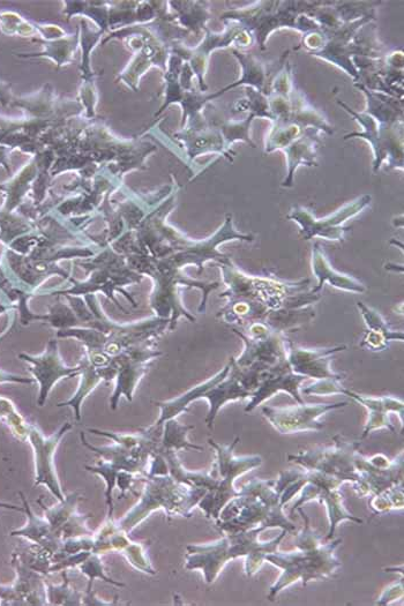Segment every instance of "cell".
<instances>
[{"label":"cell","mask_w":404,"mask_h":606,"mask_svg":"<svg viewBox=\"0 0 404 606\" xmlns=\"http://www.w3.org/2000/svg\"><path fill=\"white\" fill-rule=\"evenodd\" d=\"M370 202V196L358 198L324 220H316L308 209L296 207L288 215V219L297 222L302 227V236L306 241L313 237L325 238L328 241H342L350 228H343L341 224L362 212L370 205Z\"/></svg>","instance_id":"cell-17"},{"label":"cell","mask_w":404,"mask_h":606,"mask_svg":"<svg viewBox=\"0 0 404 606\" xmlns=\"http://www.w3.org/2000/svg\"><path fill=\"white\" fill-rule=\"evenodd\" d=\"M22 361L31 364L29 371L33 373L34 378L40 385L39 403L43 407L48 400L51 389L55 387L58 381L66 378H74L79 376L80 368H69L63 362L61 354H59L58 342L50 340L46 351L40 356H28L22 354L19 356Z\"/></svg>","instance_id":"cell-18"},{"label":"cell","mask_w":404,"mask_h":606,"mask_svg":"<svg viewBox=\"0 0 404 606\" xmlns=\"http://www.w3.org/2000/svg\"><path fill=\"white\" fill-rule=\"evenodd\" d=\"M283 507L275 480L252 478L242 485L239 496L224 507L215 526L222 534L242 533L256 528H281L295 535L297 527L284 514Z\"/></svg>","instance_id":"cell-4"},{"label":"cell","mask_w":404,"mask_h":606,"mask_svg":"<svg viewBox=\"0 0 404 606\" xmlns=\"http://www.w3.org/2000/svg\"><path fill=\"white\" fill-rule=\"evenodd\" d=\"M156 341L136 344L126 348L123 353L112 357L111 365L116 370V386L110 399L112 410H116L119 399L125 396L130 402L142 377L149 369V364L161 357V351L155 349Z\"/></svg>","instance_id":"cell-12"},{"label":"cell","mask_w":404,"mask_h":606,"mask_svg":"<svg viewBox=\"0 0 404 606\" xmlns=\"http://www.w3.org/2000/svg\"><path fill=\"white\" fill-rule=\"evenodd\" d=\"M403 597V579L399 582H395L394 585L388 587L383 595L378 598V605H387L399 600Z\"/></svg>","instance_id":"cell-35"},{"label":"cell","mask_w":404,"mask_h":606,"mask_svg":"<svg viewBox=\"0 0 404 606\" xmlns=\"http://www.w3.org/2000/svg\"><path fill=\"white\" fill-rule=\"evenodd\" d=\"M123 259L112 256L111 253H103L100 258H97L96 263L89 265V269L93 272L91 278L86 282H77L70 279L74 286L72 289L56 291L51 293V296L57 295H92L95 291H103L104 294L109 296L112 301L118 306L119 309L125 311L121 304L118 303L114 297V291L117 290L129 299L134 308L137 306V302H134L132 297L127 291H124L122 287L126 284L139 283L142 280V276L136 272H133L131 268H126Z\"/></svg>","instance_id":"cell-10"},{"label":"cell","mask_w":404,"mask_h":606,"mask_svg":"<svg viewBox=\"0 0 404 606\" xmlns=\"http://www.w3.org/2000/svg\"><path fill=\"white\" fill-rule=\"evenodd\" d=\"M276 489L281 497V504L286 506L303 489L306 484V473L302 468L281 471L278 480H275Z\"/></svg>","instance_id":"cell-31"},{"label":"cell","mask_w":404,"mask_h":606,"mask_svg":"<svg viewBox=\"0 0 404 606\" xmlns=\"http://www.w3.org/2000/svg\"><path fill=\"white\" fill-rule=\"evenodd\" d=\"M238 441L237 437L233 443L222 445L213 439H208L209 445L214 448L216 454L213 469L219 483L215 491L206 493L198 507L205 513L207 519L214 522L220 519L224 507L239 496V491L235 488L237 478L263 465V459L259 455L236 456L235 448Z\"/></svg>","instance_id":"cell-7"},{"label":"cell","mask_w":404,"mask_h":606,"mask_svg":"<svg viewBox=\"0 0 404 606\" xmlns=\"http://www.w3.org/2000/svg\"><path fill=\"white\" fill-rule=\"evenodd\" d=\"M403 497V484L381 492L377 496L371 497L369 507L373 516L383 515L396 510H402L404 505Z\"/></svg>","instance_id":"cell-32"},{"label":"cell","mask_w":404,"mask_h":606,"mask_svg":"<svg viewBox=\"0 0 404 606\" xmlns=\"http://www.w3.org/2000/svg\"><path fill=\"white\" fill-rule=\"evenodd\" d=\"M357 306L369 328L361 342L362 348L378 353V351L386 350L391 341H404V334L393 331L379 312L361 302H357Z\"/></svg>","instance_id":"cell-24"},{"label":"cell","mask_w":404,"mask_h":606,"mask_svg":"<svg viewBox=\"0 0 404 606\" xmlns=\"http://www.w3.org/2000/svg\"><path fill=\"white\" fill-rule=\"evenodd\" d=\"M348 406V402L338 403H297L296 406L288 407H265L263 414L274 429L282 435H293V433L314 431L318 432L325 428L320 418L331 411Z\"/></svg>","instance_id":"cell-15"},{"label":"cell","mask_w":404,"mask_h":606,"mask_svg":"<svg viewBox=\"0 0 404 606\" xmlns=\"http://www.w3.org/2000/svg\"><path fill=\"white\" fill-rule=\"evenodd\" d=\"M355 468L358 480L353 486L358 497L371 498L403 484L402 452L391 460L383 454L365 456L358 451L355 455Z\"/></svg>","instance_id":"cell-13"},{"label":"cell","mask_w":404,"mask_h":606,"mask_svg":"<svg viewBox=\"0 0 404 606\" xmlns=\"http://www.w3.org/2000/svg\"><path fill=\"white\" fill-rule=\"evenodd\" d=\"M298 514L302 516L304 526L295 534V551L282 552L279 550L269 553L266 561L278 567L281 575L274 585L269 589L268 600L275 598L284 589L302 581L303 587L311 581H326L332 579L342 567L341 560L336 556V550L342 544V540L325 541L316 529H313L310 518L302 507L298 508Z\"/></svg>","instance_id":"cell-2"},{"label":"cell","mask_w":404,"mask_h":606,"mask_svg":"<svg viewBox=\"0 0 404 606\" xmlns=\"http://www.w3.org/2000/svg\"><path fill=\"white\" fill-rule=\"evenodd\" d=\"M230 372V363L220 371L218 374L207 381L196 387H193L191 391L186 392L179 398L170 400L167 402H155L156 406L160 408L161 414L159 420L155 423L157 426H163L164 423L174 420L177 416L186 413L189 410V406L192 402L204 399V395L208 389H211L216 384H219L224 378L228 376Z\"/></svg>","instance_id":"cell-28"},{"label":"cell","mask_w":404,"mask_h":606,"mask_svg":"<svg viewBox=\"0 0 404 606\" xmlns=\"http://www.w3.org/2000/svg\"><path fill=\"white\" fill-rule=\"evenodd\" d=\"M20 497L24 501V512L27 514V525L24 528L14 530L11 536L25 537L33 544L41 546L51 552L52 555H63V540L59 538L46 518H39L35 515L31 506H29L24 493L20 492Z\"/></svg>","instance_id":"cell-23"},{"label":"cell","mask_w":404,"mask_h":606,"mask_svg":"<svg viewBox=\"0 0 404 606\" xmlns=\"http://www.w3.org/2000/svg\"><path fill=\"white\" fill-rule=\"evenodd\" d=\"M305 380V377L299 376L291 370L288 359L274 366L267 372L257 391L252 395L248 407L245 408V413H251L261 403L273 398L276 393L280 392L288 393L297 403H303L301 385Z\"/></svg>","instance_id":"cell-21"},{"label":"cell","mask_w":404,"mask_h":606,"mask_svg":"<svg viewBox=\"0 0 404 606\" xmlns=\"http://www.w3.org/2000/svg\"><path fill=\"white\" fill-rule=\"evenodd\" d=\"M141 480L145 486L138 503L117 521L129 534L156 511H164L169 519L176 516L191 518L194 508L207 493L204 489L178 482L170 475L145 476Z\"/></svg>","instance_id":"cell-5"},{"label":"cell","mask_w":404,"mask_h":606,"mask_svg":"<svg viewBox=\"0 0 404 606\" xmlns=\"http://www.w3.org/2000/svg\"><path fill=\"white\" fill-rule=\"evenodd\" d=\"M72 428L71 423H65L55 435L46 437L39 428L31 425L27 438L31 441L35 455V486L46 485L58 501L64 500L66 496L57 475L55 454L59 443Z\"/></svg>","instance_id":"cell-16"},{"label":"cell","mask_w":404,"mask_h":606,"mask_svg":"<svg viewBox=\"0 0 404 606\" xmlns=\"http://www.w3.org/2000/svg\"><path fill=\"white\" fill-rule=\"evenodd\" d=\"M333 441L331 446L290 454L288 461L299 468L339 478L343 483H356L358 474L355 455L361 447V441H349L341 436L334 437Z\"/></svg>","instance_id":"cell-9"},{"label":"cell","mask_w":404,"mask_h":606,"mask_svg":"<svg viewBox=\"0 0 404 606\" xmlns=\"http://www.w3.org/2000/svg\"><path fill=\"white\" fill-rule=\"evenodd\" d=\"M223 283L227 290L220 295L227 305L216 314L230 328H243L263 323L275 313L312 308L321 298L310 288L309 279L284 282L274 278H261L239 271L229 261L221 265Z\"/></svg>","instance_id":"cell-1"},{"label":"cell","mask_w":404,"mask_h":606,"mask_svg":"<svg viewBox=\"0 0 404 606\" xmlns=\"http://www.w3.org/2000/svg\"><path fill=\"white\" fill-rule=\"evenodd\" d=\"M162 431L163 426L155 424L141 429L137 433H115L88 429V432L111 439L114 441V445L97 447L89 444L84 432H81V441L88 450L110 462L118 470L129 471L142 478L147 476L152 456L159 450Z\"/></svg>","instance_id":"cell-6"},{"label":"cell","mask_w":404,"mask_h":606,"mask_svg":"<svg viewBox=\"0 0 404 606\" xmlns=\"http://www.w3.org/2000/svg\"><path fill=\"white\" fill-rule=\"evenodd\" d=\"M86 469L87 471H89V473L101 476L104 482H106V498L107 505L109 507L108 516L109 518H114L115 506L114 498H112V493H114V490L116 489L117 474L119 470L112 466L110 462L103 459L97 462L95 466H87Z\"/></svg>","instance_id":"cell-33"},{"label":"cell","mask_w":404,"mask_h":606,"mask_svg":"<svg viewBox=\"0 0 404 606\" xmlns=\"http://www.w3.org/2000/svg\"><path fill=\"white\" fill-rule=\"evenodd\" d=\"M312 269L313 274L319 280L318 286L312 288L314 293L321 294L325 283L331 284L336 289L348 291V293L363 294L366 291V287L362 282L351 278V276L335 272L331 265H329L325 253L320 249L319 244L313 248Z\"/></svg>","instance_id":"cell-27"},{"label":"cell","mask_w":404,"mask_h":606,"mask_svg":"<svg viewBox=\"0 0 404 606\" xmlns=\"http://www.w3.org/2000/svg\"><path fill=\"white\" fill-rule=\"evenodd\" d=\"M10 85L4 84V82L0 81V102L3 104H7L11 101L10 95Z\"/></svg>","instance_id":"cell-36"},{"label":"cell","mask_w":404,"mask_h":606,"mask_svg":"<svg viewBox=\"0 0 404 606\" xmlns=\"http://www.w3.org/2000/svg\"><path fill=\"white\" fill-rule=\"evenodd\" d=\"M80 500L79 492L71 493L70 496H66L64 500L50 507L44 505L41 499L37 500L44 512V518L63 541L71 537L94 534V531L87 527V521L93 518V514L82 515L78 512Z\"/></svg>","instance_id":"cell-20"},{"label":"cell","mask_w":404,"mask_h":606,"mask_svg":"<svg viewBox=\"0 0 404 606\" xmlns=\"http://www.w3.org/2000/svg\"><path fill=\"white\" fill-rule=\"evenodd\" d=\"M265 529L256 528L236 534H223L220 540L211 543L187 545L185 570L200 571L207 585H213L230 561L245 558L244 571L253 578L263 567L269 553L279 549L286 530L272 541L261 542L260 534Z\"/></svg>","instance_id":"cell-3"},{"label":"cell","mask_w":404,"mask_h":606,"mask_svg":"<svg viewBox=\"0 0 404 606\" xmlns=\"http://www.w3.org/2000/svg\"><path fill=\"white\" fill-rule=\"evenodd\" d=\"M344 395L362 404L368 410V420H366L365 428L361 440L368 438L373 431L386 429L393 433L396 432L391 421V414H398L403 425V401L393 398V396H365L357 394L346 389Z\"/></svg>","instance_id":"cell-22"},{"label":"cell","mask_w":404,"mask_h":606,"mask_svg":"<svg viewBox=\"0 0 404 606\" xmlns=\"http://www.w3.org/2000/svg\"><path fill=\"white\" fill-rule=\"evenodd\" d=\"M305 470V469H304ZM306 484L301 490V497L291 510V515L301 508L304 504L310 501H319L321 505L326 507L329 530L325 541H332L336 529L343 521H349L362 525L363 520L351 514L344 504V497L340 491L344 484L339 478L329 476L319 471L305 470Z\"/></svg>","instance_id":"cell-11"},{"label":"cell","mask_w":404,"mask_h":606,"mask_svg":"<svg viewBox=\"0 0 404 606\" xmlns=\"http://www.w3.org/2000/svg\"><path fill=\"white\" fill-rule=\"evenodd\" d=\"M0 507L9 508V510L24 512V507L0 503Z\"/></svg>","instance_id":"cell-37"},{"label":"cell","mask_w":404,"mask_h":606,"mask_svg":"<svg viewBox=\"0 0 404 606\" xmlns=\"http://www.w3.org/2000/svg\"><path fill=\"white\" fill-rule=\"evenodd\" d=\"M78 570L87 576L89 583L87 588H93V583L96 579H100L104 582L110 583V585H114L116 587H125L124 583L117 582L111 580L106 573V566L102 563L101 556L96 555V553H91L89 557L82 561V563L77 567Z\"/></svg>","instance_id":"cell-34"},{"label":"cell","mask_w":404,"mask_h":606,"mask_svg":"<svg viewBox=\"0 0 404 606\" xmlns=\"http://www.w3.org/2000/svg\"><path fill=\"white\" fill-rule=\"evenodd\" d=\"M93 553L102 556L116 552L141 573L156 575L146 543L132 541L129 533L119 527L114 518H107L94 533Z\"/></svg>","instance_id":"cell-14"},{"label":"cell","mask_w":404,"mask_h":606,"mask_svg":"<svg viewBox=\"0 0 404 606\" xmlns=\"http://www.w3.org/2000/svg\"><path fill=\"white\" fill-rule=\"evenodd\" d=\"M46 586L49 605H82L84 593L72 587L67 571H63V583L55 585L46 581Z\"/></svg>","instance_id":"cell-30"},{"label":"cell","mask_w":404,"mask_h":606,"mask_svg":"<svg viewBox=\"0 0 404 606\" xmlns=\"http://www.w3.org/2000/svg\"><path fill=\"white\" fill-rule=\"evenodd\" d=\"M194 429L192 425H182L176 418L163 424L162 438L159 450L157 451H202L204 448L191 444L187 440L190 431Z\"/></svg>","instance_id":"cell-29"},{"label":"cell","mask_w":404,"mask_h":606,"mask_svg":"<svg viewBox=\"0 0 404 606\" xmlns=\"http://www.w3.org/2000/svg\"><path fill=\"white\" fill-rule=\"evenodd\" d=\"M346 346L321 349H305L288 343V362L291 370L306 379H316V383L303 389L306 395H344L346 387L342 385V374L333 371L332 357Z\"/></svg>","instance_id":"cell-8"},{"label":"cell","mask_w":404,"mask_h":606,"mask_svg":"<svg viewBox=\"0 0 404 606\" xmlns=\"http://www.w3.org/2000/svg\"><path fill=\"white\" fill-rule=\"evenodd\" d=\"M81 380L78 391L73 395V398L65 402L58 403V407L69 406L74 409L76 420L81 421V404L94 389L99 386L103 380L111 381L116 378V371L111 365L108 368L97 369L89 363L86 355L82 357L79 363Z\"/></svg>","instance_id":"cell-26"},{"label":"cell","mask_w":404,"mask_h":606,"mask_svg":"<svg viewBox=\"0 0 404 606\" xmlns=\"http://www.w3.org/2000/svg\"><path fill=\"white\" fill-rule=\"evenodd\" d=\"M248 398H252V393L239 383V380L230 368L228 376L220 381L219 384L208 389L207 393L204 395V399L209 403V411L206 417L208 428L213 429L216 416H218L221 408L226 406L228 402Z\"/></svg>","instance_id":"cell-25"},{"label":"cell","mask_w":404,"mask_h":606,"mask_svg":"<svg viewBox=\"0 0 404 606\" xmlns=\"http://www.w3.org/2000/svg\"><path fill=\"white\" fill-rule=\"evenodd\" d=\"M12 563L18 579L14 586H0V600L3 605H49L44 575L26 566L13 553Z\"/></svg>","instance_id":"cell-19"}]
</instances>
